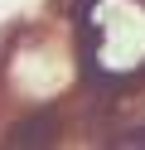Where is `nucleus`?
I'll list each match as a JSON object with an SVG mask.
<instances>
[{
  "label": "nucleus",
  "instance_id": "nucleus-1",
  "mask_svg": "<svg viewBox=\"0 0 145 150\" xmlns=\"http://www.w3.org/2000/svg\"><path fill=\"white\" fill-rule=\"evenodd\" d=\"M87 58L111 78H131L145 68V5L140 0H106L87 15Z\"/></svg>",
  "mask_w": 145,
  "mask_h": 150
},
{
  "label": "nucleus",
  "instance_id": "nucleus-2",
  "mask_svg": "<svg viewBox=\"0 0 145 150\" xmlns=\"http://www.w3.org/2000/svg\"><path fill=\"white\" fill-rule=\"evenodd\" d=\"M53 140H58V111L44 107V111H34L29 121H15V126L0 136V145H5V150H29V145L44 150V145H53Z\"/></svg>",
  "mask_w": 145,
  "mask_h": 150
},
{
  "label": "nucleus",
  "instance_id": "nucleus-3",
  "mask_svg": "<svg viewBox=\"0 0 145 150\" xmlns=\"http://www.w3.org/2000/svg\"><path fill=\"white\" fill-rule=\"evenodd\" d=\"M116 145H145V126H135V131H121V136H116Z\"/></svg>",
  "mask_w": 145,
  "mask_h": 150
}]
</instances>
